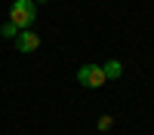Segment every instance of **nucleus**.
<instances>
[{
    "mask_svg": "<svg viewBox=\"0 0 154 135\" xmlns=\"http://www.w3.org/2000/svg\"><path fill=\"white\" fill-rule=\"evenodd\" d=\"M37 19V3L34 0H16V3L9 6V22L16 25L19 31H28Z\"/></svg>",
    "mask_w": 154,
    "mask_h": 135,
    "instance_id": "1",
    "label": "nucleus"
},
{
    "mask_svg": "<svg viewBox=\"0 0 154 135\" xmlns=\"http://www.w3.org/2000/svg\"><path fill=\"white\" fill-rule=\"evenodd\" d=\"M77 80H80L86 89H99V86H105V74H102V65H83L77 71Z\"/></svg>",
    "mask_w": 154,
    "mask_h": 135,
    "instance_id": "2",
    "label": "nucleus"
},
{
    "mask_svg": "<svg viewBox=\"0 0 154 135\" xmlns=\"http://www.w3.org/2000/svg\"><path fill=\"white\" fill-rule=\"evenodd\" d=\"M16 46H19V52H34V49L40 46V34H34V31H19Z\"/></svg>",
    "mask_w": 154,
    "mask_h": 135,
    "instance_id": "3",
    "label": "nucleus"
},
{
    "mask_svg": "<svg viewBox=\"0 0 154 135\" xmlns=\"http://www.w3.org/2000/svg\"><path fill=\"white\" fill-rule=\"evenodd\" d=\"M102 74H105V80H117L120 74H123V65L117 58H111V61H105V65H102Z\"/></svg>",
    "mask_w": 154,
    "mask_h": 135,
    "instance_id": "4",
    "label": "nucleus"
},
{
    "mask_svg": "<svg viewBox=\"0 0 154 135\" xmlns=\"http://www.w3.org/2000/svg\"><path fill=\"white\" fill-rule=\"evenodd\" d=\"M0 34H3V37H9V40H16V37H19V28H16L12 22H6V25H3V31H0Z\"/></svg>",
    "mask_w": 154,
    "mask_h": 135,
    "instance_id": "5",
    "label": "nucleus"
},
{
    "mask_svg": "<svg viewBox=\"0 0 154 135\" xmlns=\"http://www.w3.org/2000/svg\"><path fill=\"white\" fill-rule=\"evenodd\" d=\"M99 129H111V117H102L99 120Z\"/></svg>",
    "mask_w": 154,
    "mask_h": 135,
    "instance_id": "6",
    "label": "nucleus"
},
{
    "mask_svg": "<svg viewBox=\"0 0 154 135\" xmlns=\"http://www.w3.org/2000/svg\"><path fill=\"white\" fill-rule=\"evenodd\" d=\"M34 3H46V0H34Z\"/></svg>",
    "mask_w": 154,
    "mask_h": 135,
    "instance_id": "7",
    "label": "nucleus"
}]
</instances>
